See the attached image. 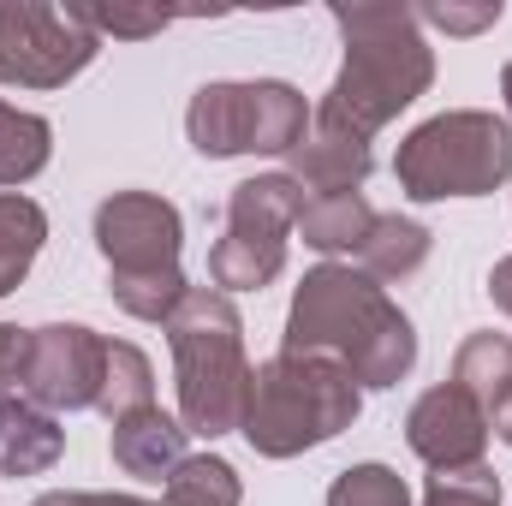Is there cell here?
I'll use <instances>...</instances> for the list:
<instances>
[{
    "label": "cell",
    "mask_w": 512,
    "mask_h": 506,
    "mask_svg": "<svg viewBox=\"0 0 512 506\" xmlns=\"http://www.w3.org/2000/svg\"><path fill=\"white\" fill-rule=\"evenodd\" d=\"M185 441H191V429L179 423V417H167L161 405H143V411H131L114 423V435H108V453H114V465L126 471V477H143V483H161V477H173L191 453H185Z\"/></svg>",
    "instance_id": "cell-12"
},
{
    "label": "cell",
    "mask_w": 512,
    "mask_h": 506,
    "mask_svg": "<svg viewBox=\"0 0 512 506\" xmlns=\"http://www.w3.org/2000/svg\"><path fill=\"white\" fill-rule=\"evenodd\" d=\"M423 506H501V477H495L489 459L435 471V477L423 483Z\"/></svg>",
    "instance_id": "cell-22"
},
{
    "label": "cell",
    "mask_w": 512,
    "mask_h": 506,
    "mask_svg": "<svg viewBox=\"0 0 512 506\" xmlns=\"http://www.w3.org/2000/svg\"><path fill=\"white\" fill-rule=\"evenodd\" d=\"M405 441H411V453H417L429 471L477 465V459L489 453V417H483V405H477L465 387L441 381V387L417 393V405L405 411Z\"/></svg>",
    "instance_id": "cell-11"
},
{
    "label": "cell",
    "mask_w": 512,
    "mask_h": 506,
    "mask_svg": "<svg viewBox=\"0 0 512 506\" xmlns=\"http://www.w3.org/2000/svg\"><path fill=\"white\" fill-rule=\"evenodd\" d=\"M417 24H435L447 36H477V30H495L501 24V0H477V6H459V0H429V6H411Z\"/></svg>",
    "instance_id": "cell-24"
},
{
    "label": "cell",
    "mask_w": 512,
    "mask_h": 506,
    "mask_svg": "<svg viewBox=\"0 0 512 506\" xmlns=\"http://www.w3.org/2000/svg\"><path fill=\"white\" fill-rule=\"evenodd\" d=\"M30 506H167V501H143V495H96V489H48Z\"/></svg>",
    "instance_id": "cell-27"
},
{
    "label": "cell",
    "mask_w": 512,
    "mask_h": 506,
    "mask_svg": "<svg viewBox=\"0 0 512 506\" xmlns=\"http://www.w3.org/2000/svg\"><path fill=\"white\" fill-rule=\"evenodd\" d=\"M84 18L96 24V36H155V30H167V18L173 12H96V6H84Z\"/></svg>",
    "instance_id": "cell-26"
},
{
    "label": "cell",
    "mask_w": 512,
    "mask_h": 506,
    "mask_svg": "<svg viewBox=\"0 0 512 506\" xmlns=\"http://www.w3.org/2000/svg\"><path fill=\"white\" fill-rule=\"evenodd\" d=\"M96 251L108 262V292L137 322H167L191 292L179 251L185 221L161 191H114L96 209Z\"/></svg>",
    "instance_id": "cell-5"
},
{
    "label": "cell",
    "mask_w": 512,
    "mask_h": 506,
    "mask_svg": "<svg viewBox=\"0 0 512 506\" xmlns=\"http://www.w3.org/2000/svg\"><path fill=\"white\" fill-rule=\"evenodd\" d=\"M310 131V102L286 78L203 84L185 108V137L209 161L233 155H292Z\"/></svg>",
    "instance_id": "cell-7"
},
{
    "label": "cell",
    "mask_w": 512,
    "mask_h": 506,
    "mask_svg": "<svg viewBox=\"0 0 512 506\" xmlns=\"http://www.w3.org/2000/svg\"><path fill=\"white\" fill-rule=\"evenodd\" d=\"M30 381V328L0 322V399H24Z\"/></svg>",
    "instance_id": "cell-25"
},
{
    "label": "cell",
    "mask_w": 512,
    "mask_h": 506,
    "mask_svg": "<svg viewBox=\"0 0 512 506\" xmlns=\"http://www.w3.org/2000/svg\"><path fill=\"white\" fill-rule=\"evenodd\" d=\"M292 358H334L358 387H399L417 364V328L382 286L352 262H316L286 310Z\"/></svg>",
    "instance_id": "cell-1"
},
{
    "label": "cell",
    "mask_w": 512,
    "mask_h": 506,
    "mask_svg": "<svg viewBox=\"0 0 512 506\" xmlns=\"http://www.w3.org/2000/svg\"><path fill=\"white\" fill-rule=\"evenodd\" d=\"M66 453V429L54 411L30 399H0V477H42Z\"/></svg>",
    "instance_id": "cell-14"
},
{
    "label": "cell",
    "mask_w": 512,
    "mask_h": 506,
    "mask_svg": "<svg viewBox=\"0 0 512 506\" xmlns=\"http://www.w3.org/2000/svg\"><path fill=\"white\" fill-rule=\"evenodd\" d=\"M173 346V381H179V423L203 441H221L245 417L251 393V358H245V316L221 286H191L179 310L161 322Z\"/></svg>",
    "instance_id": "cell-3"
},
{
    "label": "cell",
    "mask_w": 512,
    "mask_h": 506,
    "mask_svg": "<svg viewBox=\"0 0 512 506\" xmlns=\"http://www.w3.org/2000/svg\"><path fill=\"white\" fill-rule=\"evenodd\" d=\"M429 245H435V233L423 221H411V215H376L370 239L358 245V268L376 286L382 280H405V274H417L429 262Z\"/></svg>",
    "instance_id": "cell-16"
},
{
    "label": "cell",
    "mask_w": 512,
    "mask_h": 506,
    "mask_svg": "<svg viewBox=\"0 0 512 506\" xmlns=\"http://www.w3.org/2000/svg\"><path fill=\"white\" fill-rule=\"evenodd\" d=\"M393 179L411 203L489 197L512 179V120L489 108H453L405 131L393 155Z\"/></svg>",
    "instance_id": "cell-6"
},
{
    "label": "cell",
    "mask_w": 512,
    "mask_h": 506,
    "mask_svg": "<svg viewBox=\"0 0 512 506\" xmlns=\"http://www.w3.org/2000/svg\"><path fill=\"white\" fill-rule=\"evenodd\" d=\"M501 96H507V114H512V60H507V72H501Z\"/></svg>",
    "instance_id": "cell-30"
},
{
    "label": "cell",
    "mask_w": 512,
    "mask_h": 506,
    "mask_svg": "<svg viewBox=\"0 0 512 506\" xmlns=\"http://www.w3.org/2000/svg\"><path fill=\"white\" fill-rule=\"evenodd\" d=\"M298 215H304V185L292 173H256L245 185H233L227 215H221V239L209 245V280L227 298L262 292L268 280H280L286 233H298Z\"/></svg>",
    "instance_id": "cell-8"
},
{
    "label": "cell",
    "mask_w": 512,
    "mask_h": 506,
    "mask_svg": "<svg viewBox=\"0 0 512 506\" xmlns=\"http://www.w3.org/2000/svg\"><path fill=\"white\" fill-rule=\"evenodd\" d=\"M489 435H501V441L512 447V387L495 399V405H489Z\"/></svg>",
    "instance_id": "cell-29"
},
{
    "label": "cell",
    "mask_w": 512,
    "mask_h": 506,
    "mask_svg": "<svg viewBox=\"0 0 512 506\" xmlns=\"http://www.w3.org/2000/svg\"><path fill=\"white\" fill-rule=\"evenodd\" d=\"M358 411H364V387L352 381V370H340L334 358L280 352L251 370L239 435L262 459H298V453L346 435L358 423Z\"/></svg>",
    "instance_id": "cell-4"
},
{
    "label": "cell",
    "mask_w": 512,
    "mask_h": 506,
    "mask_svg": "<svg viewBox=\"0 0 512 506\" xmlns=\"http://www.w3.org/2000/svg\"><path fill=\"white\" fill-rule=\"evenodd\" d=\"M376 227V209L364 191H322V197H304V215H298V233L304 245L322 256H358V245L370 239Z\"/></svg>",
    "instance_id": "cell-15"
},
{
    "label": "cell",
    "mask_w": 512,
    "mask_h": 506,
    "mask_svg": "<svg viewBox=\"0 0 512 506\" xmlns=\"http://www.w3.org/2000/svg\"><path fill=\"white\" fill-rule=\"evenodd\" d=\"M102 54L84 6L54 0H0V84L12 90H66Z\"/></svg>",
    "instance_id": "cell-9"
},
{
    "label": "cell",
    "mask_w": 512,
    "mask_h": 506,
    "mask_svg": "<svg viewBox=\"0 0 512 506\" xmlns=\"http://www.w3.org/2000/svg\"><path fill=\"white\" fill-rule=\"evenodd\" d=\"M42 239H48L42 203H30V197H18V191H0V298L30 274Z\"/></svg>",
    "instance_id": "cell-18"
},
{
    "label": "cell",
    "mask_w": 512,
    "mask_h": 506,
    "mask_svg": "<svg viewBox=\"0 0 512 506\" xmlns=\"http://www.w3.org/2000/svg\"><path fill=\"white\" fill-rule=\"evenodd\" d=\"M489 298H495L501 316H512V256H501V262L489 268Z\"/></svg>",
    "instance_id": "cell-28"
},
{
    "label": "cell",
    "mask_w": 512,
    "mask_h": 506,
    "mask_svg": "<svg viewBox=\"0 0 512 506\" xmlns=\"http://www.w3.org/2000/svg\"><path fill=\"white\" fill-rule=\"evenodd\" d=\"M48 155H54V126L42 114H24V108L0 102V185L6 191L30 185L48 167Z\"/></svg>",
    "instance_id": "cell-17"
},
{
    "label": "cell",
    "mask_w": 512,
    "mask_h": 506,
    "mask_svg": "<svg viewBox=\"0 0 512 506\" xmlns=\"http://www.w3.org/2000/svg\"><path fill=\"white\" fill-rule=\"evenodd\" d=\"M328 18L346 36V66L328 84L316 126H334L358 143H376L387 120H399L429 84H435V48L423 42V24L399 0H358L328 6Z\"/></svg>",
    "instance_id": "cell-2"
},
{
    "label": "cell",
    "mask_w": 512,
    "mask_h": 506,
    "mask_svg": "<svg viewBox=\"0 0 512 506\" xmlns=\"http://www.w3.org/2000/svg\"><path fill=\"white\" fill-rule=\"evenodd\" d=\"M328 506H411V489H405V477L393 465L370 459V465H352V471L334 477Z\"/></svg>",
    "instance_id": "cell-23"
},
{
    "label": "cell",
    "mask_w": 512,
    "mask_h": 506,
    "mask_svg": "<svg viewBox=\"0 0 512 506\" xmlns=\"http://www.w3.org/2000/svg\"><path fill=\"white\" fill-rule=\"evenodd\" d=\"M370 167H376L370 143H358V137H346V131H334V126H316V120L304 131V143L286 155V173L310 197H322V191H364Z\"/></svg>",
    "instance_id": "cell-13"
},
{
    "label": "cell",
    "mask_w": 512,
    "mask_h": 506,
    "mask_svg": "<svg viewBox=\"0 0 512 506\" xmlns=\"http://www.w3.org/2000/svg\"><path fill=\"white\" fill-rule=\"evenodd\" d=\"M453 387H465L483 405V417H489V405L512 387V340L507 334H471L453 352Z\"/></svg>",
    "instance_id": "cell-20"
},
{
    "label": "cell",
    "mask_w": 512,
    "mask_h": 506,
    "mask_svg": "<svg viewBox=\"0 0 512 506\" xmlns=\"http://www.w3.org/2000/svg\"><path fill=\"white\" fill-rule=\"evenodd\" d=\"M245 501V483L227 459L215 453H191L173 477H167V506H239Z\"/></svg>",
    "instance_id": "cell-21"
},
{
    "label": "cell",
    "mask_w": 512,
    "mask_h": 506,
    "mask_svg": "<svg viewBox=\"0 0 512 506\" xmlns=\"http://www.w3.org/2000/svg\"><path fill=\"white\" fill-rule=\"evenodd\" d=\"M102 364H108V340L84 322H48L30 328V381L24 399L42 411H96L102 393Z\"/></svg>",
    "instance_id": "cell-10"
},
{
    "label": "cell",
    "mask_w": 512,
    "mask_h": 506,
    "mask_svg": "<svg viewBox=\"0 0 512 506\" xmlns=\"http://www.w3.org/2000/svg\"><path fill=\"white\" fill-rule=\"evenodd\" d=\"M155 405V364L131 346V340H108V364H102V393H96V411L108 423H120L131 411Z\"/></svg>",
    "instance_id": "cell-19"
}]
</instances>
